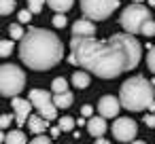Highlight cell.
I'll return each mask as SVG.
<instances>
[{
  "mask_svg": "<svg viewBox=\"0 0 155 144\" xmlns=\"http://www.w3.org/2000/svg\"><path fill=\"white\" fill-rule=\"evenodd\" d=\"M70 62L79 64L87 72L100 76V78H115L127 68L125 53L108 38V40H96V38H77L70 40Z\"/></svg>",
  "mask_w": 155,
  "mask_h": 144,
  "instance_id": "obj_1",
  "label": "cell"
},
{
  "mask_svg": "<svg viewBox=\"0 0 155 144\" xmlns=\"http://www.w3.org/2000/svg\"><path fill=\"white\" fill-rule=\"evenodd\" d=\"M62 55L64 45L58 38V34L49 30L32 28L19 40V57L32 70H49L62 59Z\"/></svg>",
  "mask_w": 155,
  "mask_h": 144,
  "instance_id": "obj_2",
  "label": "cell"
},
{
  "mask_svg": "<svg viewBox=\"0 0 155 144\" xmlns=\"http://www.w3.org/2000/svg\"><path fill=\"white\" fill-rule=\"evenodd\" d=\"M119 102L123 108L134 110V112L144 110V108L155 110V87L144 76H132L121 85Z\"/></svg>",
  "mask_w": 155,
  "mask_h": 144,
  "instance_id": "obj_3",
  "label": "cell"
},
{
  "mask_svg": "<svg viewBox=\"0 0 155 144\" xmlns=\"http://www.w3.org/2000/svg\"><path fill=\"white\" fill-rule=\"evenodd\" d=\"M26 87V74L15 64L0 66V95L5 98H17Z\"/></svg>",
  "mask_w": 155,
  "mask_h": 144,
  "instance_id": "obj_4",
  "label": "cell"
},
{
  "mask_svg": "<svg viewBox=\"0 0 155 144\" xmlns=\"http://www.w3.org/2000/svg\"><path fill=\"white\" fill-rule=\"evenodd\" d=\"M119 21H121V28L125 30V34H132L134 36V34H140L142 32V26L147 21H151V11L144 5H134L132 2L130 7L123 9Z\"/></svg>",
  "mask_w": 155,
  "mask_h": 144,
  "instance_id": "obj_5",
  "label": "cell"
},
{
  "mask_svg": "<svg viewBox=\"0 0 155 144\" xmlns=\"http://www.w3.org/2000/svg\"><path fill=\"white\" fill-rule=\"evenodd\" d=\"M110 40L125 53V57H127V68H130V70L136 68L138 62H140V57H142V47H140V43L136 40V36H132V34H113Z\"/></svg>",
  "mask_w": 155,
  "mask_h": 144,
  "instance_id": "obj_6",
  "label": "cell"
},
{
  "mask_svg": "<svg viewBox=\"0 0 155 144\" xmlns=\"http://www.w3.org/2000/svg\"><path fill=\"white\" fill-rule=\"evenodd\" d=\"M119 7V0H81V11L87 19H106Z\"/></svg>",
  "mask_w": 155,
  "mask_h": 144,
  "instance_id": "obj_7",
  "label": "cell"
},
{
  "mask_svg": "<svg viewBox=\"0 0 155 144\" xmlns=\"http://www.w3.org/2000/svg\"><path fill=\"white\" fill-rule=\"evenodd\" d=\"M30 102H32V106L38 110V114L45 121H51V119L58 117V108H55L53 98L49 95V91H45V89H32L30 91Z\"/></svg>",
  "mask_w": 155,
  "mask_h": 144,
  "instance_id": "obj_8",
  "label": "cell"
},
{
  "mask_svg": "<svg viewBox=\"0 0 155 144\" xmlns=\"http://www.w3.org/2000/svg\"><path fill=\"white\" fill-rule=\"evenodd\" d=\"M138 133V125L130 117H121L113 123V136L119 142H134V136Z\"/></svg>",
  "mask_w": 155,
  "mask_h": 144,
  "instance_id": "obj_9",
  "label": "cell"
},
{
  "mask_svg": "<svg viewBox=\"0 0 155 144\" xmlns=\"http://www.w3.org/2000/svg\"><path fill=\"white\" fill-rule=\"evenodd\" d=\"M119 108H121V102H119L115 95H104V98H100V102H98V112H100V117H104V119L117 117Z\"/></svg>",
  "mask_w": 155,
  "mask_h": 144,
  "instance_id": "obj_10",
  "label": "cell"
},
{
  "mask_svg": "<svg viewBox=\"0 0 155 144\" xmlns=\"http://www.w3.org/2000/svg\"><path fill=\"white\" fill-rule=\"evenodd\" d=\"M13 110H15V121L17 125H24L30 119V110H32V102L30 100H21V98H13Z\"/></svg>",
  "mask_w": 155,
  "mask_h": 144,
  "instance_id": "obj_11",
  "label": "cell"
},
{
  "mask_svg": "<svg viewBox=\"0 0 155 144\" xmlns=\"http://www.w3.org/2000/svg\"><path fill=\"white\" fill-rule=\"evenodd\" d=\"M96 34V26L91 19H79L72 24V36L77 38H94Z\"/></svg>",
  "mask_w": 155,
  "mask_h": 144,
  "instance_id": "obj_12",
  "label": "cell"
},
{
  "mask_svg": "<svg viewBox=\"0 0 155 144\" xmlns=\"http://www.w3.org/2000/svg\"><path fill=\"white\" fill-rule=\"evenodd\" d=\"M87 131H89V136H94L96 140L102 138L104 131H106V119H104V117H91V119L87 121Z\"/></svg>",
  "mask_w": 155,
  "mask_h": 144,
  "instance_id": "obj_13",
  "label": "cell"
},
{
  "mask_svg": "<svg viewBox=\"0 0 155 144\" xmlns=\"http://www.w3.org/2000/svg\"><path fill=\"white\" fill-rule=\"evenodd\" d=\"M28 127H30V131H32V133L41 136V133H45V129L49 127V121H45L41 114H34V117H30V119H28Z\"/></svg>",
  "mask_w": 155,
  "mask_h": 144,
  "instance_id": "obj_14",
  "label": "cell"
},
{
  "mask_svg": "<svg viewBox=\"0 0 155 144\" xmlns=\"http://www.w3.org/2000/svg\"><path fill=\"white\" fill-rule=\"evenodd\" d=\"M72 102H74V98H72V93H70V91L53 95V104H55V108H70V106H72Z\"/></svg>",
  "mask_w": 155,
  "mask_h": 144,
  "instance_id": "obj_15",
  "label": "cell"
},
{
  "mask_svg": "<svg viewBox=\"0 0 155 144\" xmlns=\"http://www.w3.org/2000/svg\"><path fill=\"white\" fill-rule=\"evenodd\" d=\"M47 5H49L55 13H66V11L72 9L74 0H47Z\"/></svg>",
  "mask_w": 155,
  "mask_h": 144,
  "instance_id": "obj_16",
  "label": "cell"
},
{
  "mask_svg": "<svg viewBox=\"0 0 155 144\" xmlns=\"http://www.w3.org/2000/svg\"><path fill=\"white\" fill-rule=\"evenodd\" d=\"M72 85H74L77 89H85V87H89V74L83 72V70H77V72L72 74Z\"/></svg>",
  "mask_w": 155,
  "mask_h": 144,
  "instance_id": "obj_17",
  "label": "cell"
},
{
  "mask_svg": "<svg viewBox=\"0 0 155 144\" xmlns=\"http://www.w3.org/2000/svg\"><path fill=\"white\" fill-rule=\"evenodd\" d=\"M5 144H26V133L21 129H13L11 133H7Z\"/></svg>",
  "mask_w": 155,
  "mask_h": 144,
  "instance_id": "obj_18",
  "label": "cell"
},
{
  "mask_svg": "<svg viewBox=\"0 0 155 144\" xmlns=\"http://www.w3.org/2000/svg\"><path fill=\"white\" fill-rule=\"evenodd\" d=\"M51 89H53V93H55V95H58V93H66V91H68V83H66V78H62V76L53 78Z\"/></svg>",
  "mask_w": 155,
  "mask_h": 144,
  "instance_id": "obj_19",
  "label": "cell"
},
{
  "mask_svg": "<svg viewBox=\"0 0 155 144\" xmlns=\"http://www.w3.org/2000/svg\"><path fill=\"white\" fill-rule=\"evenodd\" d=\"M15 11V0H0V15H11Z\"/></svg>",
  "mask_w": 155,
  "mask_h": 144,
  "instance_id": "obj_20",
  "label": "cell"
},
{
  "mask_svg": "<svg viewBox=\"0 0 155 144\" xmlns=\"http://www.w3.org/2000/svg\"><path fill=\"white\" fill-rule=\"evenodd\" d=\"M74 125H77V121H74L72 117H62L58 127H60L62 131H72V129H74Z\"/></svg>",
  "mask_w": 155,
  "mask_h": 144,
  "instance_id": "obj_21",
  "label": "cell"
},
{
  "mask_svg": "<svg viewBox=\"0 0 155 144\" xmlns=\"http://www.w3.org/2000/svg\"><path fill=\"white\" fill-rule=\"evenodd\" d=\"M9 34H11V38H13V40H21V38L26 36V32L21 30V26H19V24H13V26L9 28Z\"/></svg>",
  "mask_w": 155,
  "mask_h": 144,
  "instance_id": "obj_22",
  "label": "cell"
},
{
  "mask_svg": "<svg viewBox=\"0 0 155 144\" xmlns=\"http://www.w3.org/2000/svg\"><path fill=\"white\" fill-rule=\"evenodd\" d=\"M13 51V40H0V57H9Z\"/></svg>",
  "mask_w": 155,
  "mask_h": 144,
  "instance_id": "obj_23",
  "label": "cell"
},
{
  "mask_svg": "<svg viewBox=\"0 0 155 144\" xmlns=\"http://www.w3.org/2000/svg\"><path fill=\"white\" fill-rule=\"evenodd\" d=\"M45 7V0H28V11L30 13H41Z\"/></svg>",
  "mask_w": 155,
  "mask_h": 144,
  "instance_id": "obj_24",
  "label": "cell"
},
{
  "mask_svg": "<svg viewBox=\"0 0 155 144\" xmlns=\"http://www.w3.org/2000/svg\"><path fill=\"white\" fill-rule=\"evenodd\" d=\"M147 66H149V70L155 74V47H151L149 53H147Z\"/></svg>",
  "mask_w": 155,
  "mask_h": 144,
  "instance_id": "obj_25",
  "label": "cell"
},
{
  "mask_svg": "<svg viewBox=\"0 0 155 144\" xmlns=\"http://www.w3.org/2000/svg\"><path fill=\"white\" fill-rule=\"evenodd\" d=\"M140 34H144V36H155V21L151 19V21H147L144 26H142V32Z\"/></svg>",
  "mask_w": 155,
  "mask_h": 144,
  "instance_id": "obj_26",
  "label": "cell"
},
{
  "mask_svg": "<svg viewBox=\"0 0 155 144\" xmlns=\"http://www.w3.org/2000/svg\"><path fill=\"white\" fill-rule=\"evenodd\" d=\"M53 26H55V28H64V26H66V17H64V13H58V15L53 17Z\"/></svg>",
  "mask_w": 155,
  "mask_h": 144,
  "instance_id": "obj_27",
  "label": "cell"
},
{
  "mask_svg": "<svg viewBox=\"0 0 155 144\" xmlns=\"http://www.w3.org/2000/svg\"><path fill=\"white\" fill-rule=\"evenodd\" d=\"M17 17H19V24H28V21L32 19V13L26 9V11H19V15H17Z\"/></svg>",
  "mask_w": 155,
  "mask_h": 144,
  "instance_id": "obj_28",
  "label": "cell"
},
{
  "mask_svg": "<svg viewBox=\"0 0 155 144\" xmlns=\"http://www.w3.org/2000/svg\"><path fill=\"white\" fill-rule=\"evenodd\" d=\"M11 114H0V129H5V127H9L11 125Z\"/></svg>",
  "mask_w": 155,
  "mask_h": 144,
  "instance_id": "obj_29",
  "label": "cell"
},
{
  "mask_svg": "<svg viewBox=\"0 0 155 144\" xmlns=\"http://www.w3.org/2000/svg\"><path fill=\"white\" fill-rule=\"evenodd\" d=\"M30 144H51V140H49L47 136H36V138H34Z\"/></svg>",
  "mask_w": 155,
  "mask_h": 144,
  "instance_id": "obj_30",
  "label": "cell"
},
{
  "mask_svg": "<svg viewBox=\"0 0 155 144\" xmlns=\"http://www.w3.org/2000/svg\"><path fill=\"white\" fill-rule=\"evenodd\" d=\"M144 125L147 127H155V114H147L144 117Z\"/></svg>",
  "mask_w": 155,
  "mask_h": 144,
  "instance_id": "obj_31",
  "label": "cell"
},
{
  "mask_svg": "<svg viewBox=\"0 0 155 144\" xmlns=\"http://www.w3.org/2000/svg\"><path fill=\"white\" fill-rule=\"evenodd\" d=\"M91 112H94L91 106H83V108H81V114H83V117H91Z\"/></svg>",
  "mask_w": 155,
  "mask_h": 144,
  "instance_id": "obj_32",
  "label": "cell"
},
{
  "mask_svg": "<svg viewBox=\"0 0 155 144\" xmlns=\"http://www.w3.org/2000/svg\"><path fill=\"white\" fill-rule=\"evenodd\" d=\"M60 131H62L60 127H53V129H51V136H60Z\"/></svg>",
  "mask_w": 155,
  "mask_h": 144,
  "instance_id": "obj_33",
  "label": "cell"
},
{
  "mask_svg": "<svg viewBox=\"0 0 155 144\" xmlns=\"http://www.w3.org/2000/svg\"><path fill=\"white\" fill-rule=\"evenodd\" d=\"M94 144H108V142H106V140H104V138H98V140H96V142H94Z\"/></svg>",
  "mask_w": 155,
  "mask_h": 144,
  "instance_id": "obj_34",
  "label": "cell"
},
{
  "mask_svg": "<svg viewBox=\"0 0 155 144\" xmlns=\"http://www.w3.org/2000/svg\"><path fill=\"white\" fill-rule=\"evenodd\" d=\"M130 144H147V142H142V140H134V142H130Z\"/></svg>",
  "mask_w": 155,
  "mask_h": 144,
  "instance_id": "obj_35",
  "label": "cell"
},
{
  "mask_svg": "<svg viewBox=\"0 0 155 144\" xmlns=\"http://www.w3.org/2000/svg\"><path fill=\"white\" fill-rule=\"evenodd\" d=\"M5 140H7V136H5L2 131H0V142H5Z\"/></svg>",
  "mask_w": 155,
  "mask_h": 144,
  "instance_id": "obj_36",
  "label": "cell"
},
{
  "mask_svg": "<svg viewBox=\"0 0 155 144\" xmlns=\"http://www.w3.org/2000/svg\"><path fill=\"white\" fill-rule=\"evenodd\" d=\"M149 5H151V7H155V0H149Z\"/></svg>",
  "mask_w": 155,
  "mask_h": 144,
  "instance_id": "obj_37",
  "label": "cell"
},
{
  "mask_svg": "<svg viewBox=\"0 0 155 144\" xmlns=\"http://www.w3.org/2000/svg\"><path fill=\"white\" fill-rule=\"evenodd\" d=\"M140 2H142V0H134V5H140Z\"/></svg>",
  "mask_w": 155,
  "mask_h": 144,
  "instance_id": "obj_38",
  "label": "cell"
}]
</instances>
